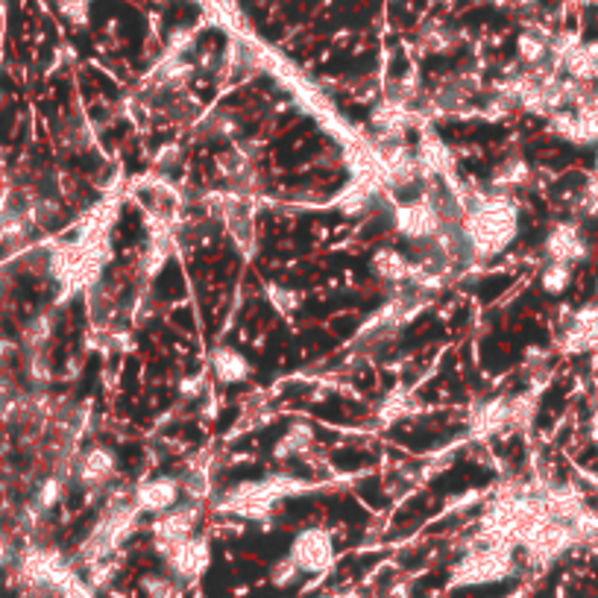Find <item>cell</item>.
I'll return each instance as SVG.
<instances>
[{
    "instance_id": "obj_1",
    "label": "cell",
    "mask_w": 598,
    "mask_h": 598,
    "mask_svg": "<svg viewBox=\"0 0 598 598\" xmlns=\"http://www.w3.org/2000/svg\"><path fill=\"white\" fill-rule=\"evenodd\" d=\"M519 235V206L511 194L475 197L461 203V241L472 256H502Z\"/></svg>"
},
{
    "instance_id": "obj_2",
    "label": "cell",
    "mask_w": 598,
    "mask_h": 598,
    "mask_svg": "<svg viewBox=\"0 0 598 598\" xmlns=\"http://www.w3.org/2000/svg\"><path fill=\"white\" fill-rule=\"evenodd\" d=\"M513 572V557L508 546H487L467 555L452 572V584H464V587H475V584H496L505 581Z\"/></svg>"
},
{
    "instance_id": "obj_3",
    "label": "cell",
    "mask_w": 598,
    "mask_h": 598,
    "mask_svg": "<svg viewBox=\"0 0 598 598\" xmlns=\"http://www.w3.org/2000/svg\"><path fill=\"white\" fill-rule=\"evenodd\" d=\"M393 226L402 238L408 241H434L437 232L446 226V214L440 200L434 197H420L411 203H402L393 209Z\"/></svg>"
},
{
    "instance_id": "obj_4",
    "label": "cell",
    "mask_w": 598,
    "mask_h": 598,
    "mask_svg": "<svg viewBox=\"0 0 598 598\" xmlns=\"http://www.w3.org/2000/svg\"><path fill=\"white\" fill-rule=\"evenodd\" d=\"M549 132L575 147H598V106L587 97L581 106H566L546 118Z\"/></svg>"
},
{
    "instance_id": "obj_5",
    "label": "cell",
    "mask_w": 598,
    "mask_h": 598,
    "mask_svg": "<svg viewBox=\"0 0 598 598\" xmlns=\"http://www.w3.org/2000/svg\"><path fill=\"white\" fill-rule=\"evenodd\" d=\"M288 557L299 566L302 575H320V572H329L332 563H335V537L314 525V528H305L299 531L291 543V552Z\"/></svg>"
},
{
    "instance_id": "obj_6",
    "label": "cell",
    "mask_w": 598,
    "mask_h": 598,
    "mask_svg": "<svg viewBox=\"0 0 598 598\" xmlns=\"http://www.w3.org/2000/svg\"><path fill=\"white\" fill-rule=\"evenodd\" d=\"M159 552L165 555V563L171 566V572L179 581H197L209 569V560H212L209 540H203V537H188V540L165 546Z\"/></svg>"
},
{
    "instance_id": "obj_7",
    "label": "cell",
    "mask_w": 598,
    "mask_h": 598,
    "mask_svg": "<svg viewBox=\"0 0 598 598\" xmlns=\"http://www.w3.org/2000/svg\"><path fill=\"white\" fill-rule=\"evenodd\" d=\"M543 250H546L549 261H563V264H572V267L590 258V244L584 238V229L578 223H569V220L552 226Z\"/></svg>"
},
{
    "instance_id": "obj_8",
    "label": "cell",
    "mask_w": 598,
    "mask_h": 598,
    "mask_svg": "<svg viewBox=\"0 0 598 598\" xmlns=\"http://www.w3.org/2000/svg\"><path fill=\"white\" fill-rule=\"evenodd\" d=\"M179 496H182L179 478H173V475H156V478L144 481V484L135 490L132 502H135V508L141 513L162 516V513L173 511V508L179 505Z\"/></svg>"
},
{
    "instance_id": "obj_9",
    "label": "cell",
    "mask_w": 598,
    "mask_h": 598,
    "mask_svg": "<svg viewBox=\"0 0 598 598\" xmlns=\"http://www.w3.org/2000/svg\"><path fill=\"white\" fill-rule=\"evenodd\" d=\"M197 519H200V511L194 505H185V508L176 505L173 511L156 516V522H153L156 549H165V546H173V543H182V540L194 537Z\"/></svg>"
},
{
    "instance_id": "obj_10",
    "label": "cell",
    "mask_w": 598,
    "mask_h": 598,
    "mask_svg": "<svg viewBox=\"0 0 598 598\" xmlns=\"http://www.w3.org/2000/svg\"><path fill=\"white\" fill-rule=\"evenodd\" d=\"M552 39L555 33L543 27H528L516 39V56L531 68V71H555L552 68ZM560 74V71H557Z\"/></svg>"
},
{
    "instance_id": "obj_11",
    "label": "cell",
    "mask_w": 598,
    "mask_h": 598,
    "mask_svg": "<svg viewBox=\"0 0 598 598\" xmlns=\"http://www.w3.org/2000/svg\"><path fill=\"white\" fill-rule=\"evenodd\" d=\"M115 467H118L115 455L106 446H94V449H88L86 455L80 458V464H77V481L83 487L100 490V487H106L112 481Z\"/></svg>"
},
{
    "instance_id": "obj_12",
    "label": "cell",
    "mask_w": 598,
    "mask_h": 598,
    "mask_svg": "<svg viewBox=\"0 0 598 598\" xmlns=\"http://www.w3.org/2000/svg\"><path fill=\"white\" fill-rule=\"evenodd\" d=\"M250 361L235 346H217L212 352V373L220 385H241L250 379Z\"/></svg>"
},
{
    "instance_id": "obj_13",
    "label": "cell",
    "mask_w": 598,
    "mask_h": 598,
    "mask_svg": "<svg viewBox=\"0 0 598 598\" xmlns=\"http://www.w3.org/2000/svg\"><path fill=\"white\" fill-rule=\"evenodd\" d=\"M373 270L382 282H390V285H402V282H411L414 276V261L408 256H402L399 250H390V247H382L376 250L373 256Z\"/></svg>"
},
{
    "instance_id": "obj_14",
    "label": "cell",
    "mask_w": 598,
    "mask_h": 598,
    "mask_svg": "<svg viewBox=\"0 0 598 598\" xmlns=\"http://www.w3.org/2000/svg\"><path fill=\"white\" fill-rule=\"evenodd\" d=\"M311 446H314V428L308 426V423H294L276 440L273 458L276 461H297V458L311 452Z\"/></svg>"
},
{
    "instance_id": "obj_15",
    "label": "cell",
    "mask_w": 598,
    "mask_h": 598,
    "mask_svg": "<svg viewBox=\"0 0 598 598\" xmlns=\"http://www.w3.org/2000/svg\"><path fill=\"white\" fill-rule=\"evenodd\" d=\"M217 173L232 188H247L253 182V176H256V168H253V159L244 150L232 147V150H226V153L217 156Z\"/></svg>"
},
{
    "instance_id": "obj_16",
    "label": "cell",
    "mask_w": 598,
    "mask_h": 598,
    "mask_svg": "<svg viewBox=\"0 0 598 598\" xmlns=\"http://www.w3.org/2000/svg\"><path fill=\"white\" fill-rule=\"evenodd\" d=\"M534 179V168L528 165V159L522 156H508L496 171H493V188L502 191V194H511V191H519L525 185H531Z\"/></svg>"
},
{
    "instance_id": "obj_17",
    "label": "cell",
    "mask_w": 598,
    "mask_h": 598,
    "mask_svg": "<svg viewBox=\"0 0 598 598\" xmlns=\"http://www.w3.org/2000/svg\"><path fill=\"white\" fill-rule=\"evenodd\" d=\"M417 162H420V171L428 176H437L449 168V150L440 138H434L431 132L423 135L420 147H417Z\"/></svg>"
},
{
    "instance_id": "obj_18",
    "label": "cell",
    "mask_w": 598,
    "mask_h": 598,
    "mask_svg": "<svg viewBox=\"0 0 598 598\" xmlns=\"http://www.w3.org/2000/svg\"><path fill=\"white\" fill-rule=\"evenodd\" d=\"M575 282V267L572 264H563V261H549L543 270H540V288L543 294L549 297H563Z\"/></svg>"
},
{
    "instance_id": "obj_19",
    "label": "cell",
    "mask_w": 598,
    "mask_h": 598,
    "mask_svg": "<svg viewBox=\"0 0 598 598\" xmlns=\"http://www.w3.org/2000/svg\"><path fill=\"white\" fill-rule=\"evenodd\" d=\"M513 423V402L508 399H496L490 405H484L478 414H475V428L484 431V434H493V431H502L505 426Z\"/></svg>"
},
{
    "instance_id": "obj_20",
    "label": "cell",
    "mask_w": 598,
    "mask_h": 598,
    "mask_svg": "<svg viewBox=\"0 0 598 598\" xmlns=\"http://www.w3.org/2000/svg\"><path fill=\"white\" fill-rule=\"evenodd\" d=\"M373 203V191L364 182H352L341 197H338V209L343 214H361L367 212V206Z\"/></svg>"
},
{
    "instance_id": "obj_21",
    "label": "cell",
    "mask_w": 598,
    "mask_h": 598,
    "mask_svg": "<svg viewBox=\"0 0 598 598\" xmlns=\"http://www.w3.org/2000/svg\"><path fill=\"white\" fill-rule=\"evenodd\" d=\"M420 47L426 53H449L458 47V33H452L449 27H431L420 36Z\"/></svg>"
},
{
    "instance_id": "obj_22",
    "label": "cell",
    "mask_w": 598,
    "mask_h": 598,
    "mask_svg": "<svg viewBox=\"0 0 598 598\" xmlns=\"http://www.w3.org/2000/svg\"><path fill=\"white\" fill-rule=\"evenodd\" d=\"M171 256V244L165 241V238H153L150 244H147V250L141 253V264H144V273L147 276H156L162 267H165V261Z\"/></svg>"
},
{
    "instance_id": "obj_23",
    "label": "cell",
    "mask_w": 598,
    "mask_h": 598,
    "mask_svg": "<svg viewBox=\"0 0 598 598\" xmlns=\"http://www.w3.org/2000/svg\"><path fill=\"white\" fill-rule=\"evenodd\" d=\"M299 566L291 560V557L285 555L282 560H276L273 566H270V584L273 587H279V590H288V587H294L299 581Z\"/></svg>"
},
{
    "instance_id": "obj_24",
    "label": "cell",
    "mask_w": 598,
    "mask_h": 598,
    "mask_svg": "<svg viewBox=\"0 0 598 598\" xmlns=\"http://www.w3.org/2000/svg\"><path fill=\"white\" fill-rule=\"evenodd\" d=\"M141 593L144 598H176L179 587L173 584V578L168 575H144L141 578Z\"/></svg>"
},
{
    "instance_id": "obj_25",
    "label": "cell",
    "mask_w": 598,
    "mask_h": 598,
    "mask_svg": "<svg viewBox=\"0 0 598 598\" xmlns=\"http://www.w3.org/2000/svg\"><path fill=\"white\" fill-rule=\"evenodd\" d=\"M267 297H270V302H273V308L282 311L285 317H291V314L299 308V297L294 294V291H285V288L270 285V288H267Z\"/></svg>"
},
{
    "instance_id": "obj_26",
    "label": "cell",
    "mask_w": 598,
    "mask_h": 598,
    "mask_svg": "<svg viewBox=\"0 0 598 598\" xmlns=\"http://www.w3.org/2000/svg\"><path fill=\"white\" fill-rule=\"evenodd\" d=\"M59 6H62V12H65L68 21H74V24H86L88 21L91 0H59Z\"/></svg>"
},
{
    "instance_id": "obj_27",
    "label": "cell",
    "mask_w": 598,
    "mask_h": 598,
    "mask_svg": "<svg viewBox=\"0 0 598 598\" xmlns=\"http://www.w3.org/2000/svg\"><path fill=\"white\" fill-rule=\"evenodd\" d=\"M59 499H62V481H56V478L44 481L42 490H39V496H36L39 508H42V511H47V508H53Z\"/></svg>"
},
{
    "instance_id": "obj_28",
    "label": "cell",
    "mask_w": 598,
    "mask_h": 598,
    "mask_svg": "<svg viewBox=\"0 0 598 598\" xmlns=\"http://www.w3.org/2000/svg\"><path fill=\"white\" fill-rule=\"evenodd\" d=\"M390 598H411V587H408V584H396V587H390Z\"/></svg>"
},
{
    "instance_id": "obj_29",
    "label": "cell",
    "mask_w": 598,
    "mask_h": 598,
    "mask_svg": "<svg viewBox=\"0 0 598 598\" xmlns=\"http://www.w3.org/2000/svg\"><path fill=\"white\" fill-rule=\"evenodd\" d=\"M9 555V543H6V537L0 534V566H3V560Z\"/></svg>"
},
{
    "instance_id": "obj_30",
    "label": "cell",
    "mask_w": 598,
    "mask_h": 598,
    "mask_svg": "<svg viewBox=\"0 0 598 598\" xmlns=\"http://www.w3.org/2000/svg\"><path fill=\"white\" fill-rule=\"evenodd\" d=\"M596 294H598V276H596Z\"/></svg>"
}]
</instances>
